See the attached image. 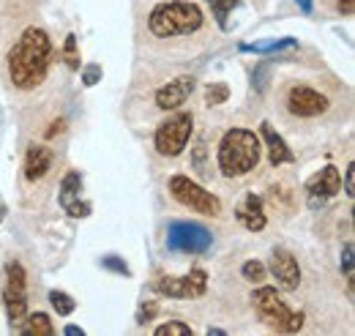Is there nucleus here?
<instances>
[{
	"label": "nucleus",
	"mask_w": 355,
	"mask_h": 336,
	"mask_svg": "<svg viewBox=\"0 0 355 336\" xmlns=\"http://www.w3.org/2000/svg\"><path fill=\"white\" fill-rule=\"evenodd\" d=\"M52 58V42L42 28H28L17 44L8 49L6 66H8V80L19 90H33L46 80Z\"/></svg>",
	"instance_id": "1"
},
{
	"label": "nucleus",
	"mask_w": 355,
	"mask_h": 336,
	"mask_svg": "<svg viewBox=\"0 0 355 336\" xmlns=\"http://www.w3.org/2000/svg\"><path fill=\"white\" fill-rule=\"evenodd\" d=\"M263 159V142L249 128H230L219 142V169L224 178H241L249 175Z\"/></svg>",
	"instance_id": "2"
},
{
	"label": "nucleus",
	"mask_w": 355,
	"mask_h": 336,
	"mask_svg": "<svg viewBox=\"0 0 355 336\" xmlns=\"http://www.w3.org/2000/svg\"><path fill=\"white\" fill-rule=\"evenodd\" d=\"M205 17L202 8L197 3L189 0H170V3H159L150 17H148V31L156 39H180V36H191L202 28Z\"/></svg>",
	"instance_id": "3"
},
{
	"label": "nucleus",
	"mask_w": 355,
	"mask_h": 336,
	"mask_svg": "<svg viewBox=\"0 0 355 336\" xmlns=\"http://www.w3.org/2000/svg\"><path fill=\"white\" fill-rule=\"evenodd\" d=\"M252 303H254V312L257 317L266 323L268 328L273 331H284V334H295L304 328V312H293L282 298L276 293V287H260L252 295Z\"/></svg>",
	"instance_id": "4"
},
{
	"label": "nucleus",
	"mask_w": 355,
	"mask_h": 336,
	"mask_svg": "<svg viewBox=\"0 0 355 336\" xmlns=\"http://www.w3.org/2000/svg\"><path fill=\"white\" fill-rule=\"evenodd\" d=\"M170 194L175 197L183 208L205 213V216H219L222 213V200L216 194H211L208 189H202L200 183H194L186 175H173L170 178Z\"/></svg>",
	"instance_id": "5"
},
{
	"label": "nucleus",
	"mask_w": 355,
	"mask_h": 336,
	"mask_svg": "<svg viewBox=\"0 0 355 336\" xmlns=\"http://www.w3.org/2000/svg\"><path fill=\"white\" fill-rule=\"evenodd\" d=\"M191 131H194V118H191V112H180L175 118L164 121L162 126L156 128V134H153L156 153H159V156H167V159L180 156V153L186 151L189 140H191Z\"/></svg>",
	"instance_id": "6"
},
{
	"label": "nucleus",
	"mask_w": 355,
	"mask_h": 336,
	"mask_svg": "<svg viewBox=\"0 0 355 336\" xmlns=\"http://www.w3.org/2000/svg\"><path fill=\"white\" fill-rule=\"evenodd\" d=\"M3 303H6V312H8L11 328L17 331L22 326V320L28 317V279H25V268L19 262H8V268H6Z\"/></svg>",
	"instance_id": "7"
},
{
	"label": "nucleus",
	"mask_w": 355,
	"mask_h": 336,
	"mask_svg": "<svg viewBox=\"0 0 355 336\" xmlns=\"http://www.w3.org/2000/svg\"><path fill=\"white\" fill-rule=\"evenodd\" d=\"M214 235L197 221H173L167 227V249L180 254H202L211 249Z\"/></svg>",
	"instance_id": "8"
},
{
	"label": "nucleus",
	"mask_w": 355,
	"mask_h": 336,
	"mask_svg": "<svg viewBox=\"0 0 355 336\" xmlns=\"http://www.w3.org/2000/svg\"><path fill=\"white\" fill-rule=\"evenodd\" d=\"M205 290H208V274L202 268H194L186 276H162L156 282V293L164 295V298H175V301L202 298Z\"/></svg>",
	"instance_id": "9"
},
{
	"label": "nucleus",
	"mask_w": 355,
	"mask_h": 336,
	"mask_svg": "<svg viewBox=\"0 0 355 336\" xmlns=\"http://www.w3.org/2000/svg\"><path fill=\"white\" fill-rule=\"evenodd\" d=\"M284 107L293 118H320L328 110V96L309 85H293L284 96Z\"/></svg>",
	"instance_id": "10"
},
{
	"label": "nucleus",
	"mask_w": 355,
	"mask_h": 336,
	"mask_svg": "<svg viewBox=\"0 0 355 336\" xmlns=\"http://www.w3.org/2000/svg\"><path fill=\"white\" fill-rule=\"evenodd\" d=\"M306 192H309V203L317 208H322V203L328 200V197H334V194H339L342 192V175H339V169L334 167V165H328V167H322L320 172H314L309 180H306Z\"/></svg>",
	"instance_id": "11"
},
{
	"label": "nucleus",
	"mask_w": 355,
	"mask_h": 336,
	"mask_svg": "<svg viewBox=\"0 0 355 336\" xmlns=\"http://www.w3.org/2000/svg\"><path fill=\"white\" fill-rule=\"evenodd\" d=\"M270 276L276 279V285L282 290H295L301 285V268H298V260L287 249H276L270 257Z\"/></svg>",
	"instance_id": "12"
},
{
	"label": "nucleus",
	"mask_w": 355,
	"mask_h": 336,
	"mask_svg": "<svg viewBox=\"0 0 355 336\" xmlns=\"http://www.w3.org/2000/svg\"><path fill=\"white\" fill-rule=\"evenodd\" d=\"M80 189H83L80 172H66L63 180H60V194H58V200H60V208L69 210V216H74V219H85L90 213V203H83V200H80Z\"/></svg>",
	"instance_id": "13"
},
{
	"label": "nucleus",
	"mask_w": 355,
	"mask_h": 336,
	"mask_svg": "<svg viewBox=\"0 0 355 336\" xmlns=\"http://www.w3.org/2000/svg\"><path fill=\"white\" fill-rule=\"evenodd\" d=\"M197 87V80L194 77H175L167 85H162L156 90V107L159 110H178Z\"/></svg>",
	"instance_id": "14"
},
{
	"label": "nucleus",
	"mask_w": 355,
	"mask_h": 336,
	"mask_svg": "<svg viewBox=\"0 0 355 336\" xmlns=\"http://www.w3.org/2000/svg\"><path fill=\"white\" fill-rule=\"evenodd\" d=\"M235 219H238V221H241V224H243L249 233H260V230L268 224L263 200H260L254 192H249V194L241 200L238 210H235Z\"/></svg>",
	"instance_id": "15"
},
{
	"label": "nucleus",
	"mask_w": 355,
	"mask_h": 336,
	"mask_svg": "<svg viewBox=\"0 0 355 336\" xmlns=\"http://www.w3.org/2000/svg\"><path fill=\"white\" fill-rule=\"evenodd\" d=\"M260 137L266 140L268 159H270L273 167H279V165H293V162H295V156H293V151L287 148L284 137H282L279 131H273L270 124H263V126H260Z\"/></svg>",
	"instance_id": "16"
},
{
	"label": "nucleus",
	"mask_w": 355,
	"mask_h": 336,
	"mask_svg": "<svg viewBox=\"0 0 355 336\" xmlns=\"http://www.w3.org/2000/svg\"><path fill=\"white\" fill-rule=\"evenodd\" d=\"M52 162H55V153L46 145H31V151L25 156V178L31 183L42 180L46 172L52 169Z\"/></svg>",
	"instance_id": "17"
},
{
	"label": "nucleus",
	"mask_w": 355,
	"mask_h": 336,
	"mask_svg": "<svg viewBox=\"0 0 355 336\" xmlns=\"http://www.w3.org/2000/svg\"><path fill=\"white\" fill-rule=\"evenodd\" d=\"M17 331H22V334H28V336H55V326H52L49 314L36 312V314H28Z\"/></svg>",
	"instance_id": "18"
},
{
	"label": "nucleus",
	"mask_w": 355,
	"mask_h": 336,
	"mask_svg": "<svg viewBox=\"0 0 355 336\" xmlns=\"http://www.w3.org/2000/svg\"><path fill=\"white\" fill-rule=\"evenodd\" d=\"M208 6H211V14H214V19H216V25L227 31L230 28V14H232V8L238 6V0H208Z\"/></svg>",
	"instance_id": "19"
},
{
	"label": "nucleus",
	"mask_w": 355,
	"mask_h": 336,
	"mask_svg": "<svg viewBox=\"0 0 355 336\" xmlns=\"http://www.w3.org/2000/svg\"><path fill=\"white\" fill-rule=\"evenodd\" d=\"M293 47H298V42H295V39L263 42V44H241V49H243V52H260V55H266V52H279V49H293Z\"/></svg>",
	"instance_id": "20"
},
{
	"label": "nucleus",
	"mask_w": 355,
	"mask_h": 336,
	"mask_svg": "<svg viewBox=\"0 0 355 336\" xmlns=\"http://www.w3.org/2000/svg\"><path fill=\"white\" fill-rule=\"evenodd\" d=\"M49 303H52V309H55L60 317H69V314L77 309V301L69 293H60V290H52V293H49Z\"/></svg>",
	"instance_id": "21"
},
{
	"label": "nucleus",
	"mask_w": 355,
	"mask_h": 336,
	"mask_svg": "<svg viewBox=\"0 0 355 336\" xmlns=\"http://www.w3.org/2000/svg\"><path fill=\"white\" fill-rule=\"evenodd\" d=\"M241 276H243L246 282L260 285V282L268 276V268L260 262V260H246V262H243V268H241Z\"/></svg>",
	"instance_id": "22"
},
{
	"label": "nucleus",
	"mask_w": 355,
	"mask_h": 336,
	"mask_svg": "<svg viewBox=\"0 0 355 336\" xmlns=\"http://www.w3.org/2000/svg\"><path fill=\"white\" fill-rule=\"evenodd\" d=\"M230 99V87L224 83H214L205 87V101L211 104V107H219V104H224Z\"/></svg>",
	"instance_id": "23"
},
{
	"label": "nucleus",
	"mask_w": 355,
	"mask_h": 336,
	"mask_svg": "<svg viewBox=\"0 0 355 336\" xmlns=\"http://www.w3.org/2000/svg\"><path fill=\"white\" fill-rule=\"evenodd\" d=\"M191 334L194 331L186 323H180V320H170V323H164V326L156 328V336H191Z\"/></svg>",
	"instance_id": "24"
},
{
	"label": "nucleus",
	"mask_w": 355,
	"mask_h": 336,
	"mask_svg": "<svg viewBox=\"0 0 355 336\" xmlns=\"http://www.w3.org/2000/svg\"><path fill=\"white\" fill-rule=\"evenodd\" d=\"M101 265H104L107 271H115V274H121V276H129V274H132V271H129V265H126L121 257H115V254L104 257V260H101Z\"/></svg>",
	"instance_id": "25"
},
{
	"label": "nucleus",
	"mask_w": 355,
	"mask_h": 336,
	"mask_svg": "<svg viewBox=\"0 0 355 336\" xmlns=\"http://www.w3.org/2000/svg\"><path fill=\"white\" fill-rule=\"evenodd\" d=\"M353 252H355L353 241H347L345 249H342V274H345L347 279H353Z\"/></svg>",
	"instance_id": "26"
},
{
	"label": "nucleus",
	"mask_w": 355,
	"mask_h": 336,
	"mask_svg": "<svg viewBox=\"0 0 355 336\" xmlns=\"http://www.w3.org/2000/svg\"><path fill=\"white\" fill-rule=\"evenodd\" d=\"M98 80H101V66H98V63H90V66L83 69V83L88 85V87L90 85H96Z\"/></svg>",
	"instance_id": "27"
},
{
	"label": "nucleus",
	"mask_w": 355,
	"mask_h": 336,
	"mask_svg": "<svg viewBox=\"0 0 355 336\" xmlns=\"http://www.w3.org/2000/svg\"><path fill=\"white\" fill-rule=\"evenodd\" d=\"M63 49H66V60H69V66H71V69H77V66H80V60H77V39H74V36H69Z\"/></svg>",
	"instance_id": "28"
},
{
	"label": "nucleus",
	"mask_w": 355,
	"mask_h": 336,
	"mask_svg": "<svg viewBox=\"0 0 355 336\" xmlns=\"http://www.w3.org/2000/svg\"><path fill=\"white\" fill-rule=\"evenodd\" d=\"M194 169H197L202 178L208 175V169H205V145H202V142H200L197 151H194Z\"/></svg>",
	"instance_id": "29"
},
{
	"label": "nucleus",
	"mask_w": 355,
	"mask_h": 336,
	"mask_svg": "<svg viewBox=\"0 0 355 336\" xmlns=\"http://www.w3.org/2000/svg\"><path fill=\"white\" fill-rule=\"evenodd\" d=\"M345 194L350 200L355 197V165H350V167L345 169Z\"/></svg>",
	"instance_id": "30"
},
{
	"label": "nucleus",
	"mask_w": 355,
	"mask_h": 336,
	"mask_svg": "<svg viewBox=\"0 0 355 336\" xmlns=\"http://www.w3.org/2000/svg\"><path fill=\"white\" fill-rule=\"evenodd\" d=\"M268 74H270V69H268L266 63L263 66H257V72H254V87L263 93L266 90V85H268Z\"/></svg>",
	"instance_id": "31"
},
{
	"label": "nucleus",
	"mask_w": 355,
	"mask_h": 336,
	"mask_svg": "<svg viewBox=\"0 0 355 336\" xmlns=\"http://www.w3.org/2000/svg\"><path fill=\"white\" fill-rule=\"evenodd\" d=\"M159 312V306H156V301H150L148 306H142V312H139V317H137V323L139 326H145V323H150V317Z\"/></svg>",
	"instance_id": "32"
},
{
	"label": "nucleus",
	"mask_w": 355,
	"mask_h": 336,
	"mask_svg": "<svg viewBox=\"0 0 355 336\" xmlns=\"http://www.w3.org/2000/svg\"><path fill=\"white\" fill-rule=\"evenodd\" d=\"M339 14H345V17H350L353 14V8H355V0H339Z\"/></svg>",
	"instance_id": "33"
},
{
	"label": "nucleus",
	"mask_w": 355,
	"mask_h": 336,
	"mask_svg": "<svg viewBox=\"0 0 355 336\" xmlns=\"http://www.w3.org/2000/svg\"><path fill=\"white\" fill-rule=\"evenodd\" d=\"M295 3H298V8L304 14H311V8H314V0H295Z\"/></svg>",
	"instance_id": "34"
},
{
	"label": "nucleus",
	"mask_w": 355,
	"mask_h": 336,
	"mask_svg": "<svg viewBox=\"0 0 355 336\" xmlns=\"http://www.w3.org/2000/svg\"><path fill=\"white\" fill-rule=\"evenodd\" d=\"M66 336H85V331L83 328H77V326H66V331H63Z\"/></svg>",
	"instance_id": "35"
},
{
	"label": "nucleus",
	"mask_w": 355,
	"mask_h": 336,
	"mask_svg": "<svg viewBox=\"0 0 355 336\" xmlns=\"http://www.w3.org/2000/svg\"><path fill=\"white\" fill-rule=\"evenodd\" d=\"M224 331L222 328H208V336H222Z\"/></svg>",
	"instance_id": "36"
},
{
	"label": "nucleus",
	"mask_w": 355,
	"mask_h": 336,
	"mask_svg": "<svg viewBox=\"0 0 355 336\" xmlns=\"http://www.w3.org/2000/svg\"><path fill=\"white\" fill-rule=\"evenodd\" d=\"M3 216H6V210H3V208H0V221H3Z\"/></svg>",
	"instance_id": "37"
}]
</instances>
